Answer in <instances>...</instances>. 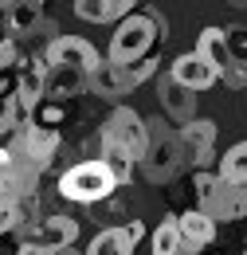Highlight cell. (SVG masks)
Returning <instances> with one entry per match:
<instances>
[{"instance_id":"6da1fadb","label":"cell","mask_w":247,"mask_h":255,"mask_svg":"<svg viewBox=\"0 0 247 255\" xmlns=\"http://www.w3.org/2000/svg\"><path fill=\"white\" fill-rule=\"evenodd\" d=\"M55 192L63 200H71V204H98V200L118 192V181L110 177V169L102 161H75V165H67L59 173Z\"/></svg>"},{"instance_id":"7a4b0ae2","label":"cell","mask_w":247,"mask_h":255,"mask_svg":"<svg viewBox=\"0 0 247 255\" xmlns=\"http://www.w3.org/2000/svg\"><path fill=\"white\" fill-rule=\"evenodd\" d=\"M145 126H149V145H145L137 165H141V173L149 181H173L181 173V165H185V145H181L177 129H169L161 118H149Z\"/></svg>"},{"instance_id":"3957f363","label":"cell","mask_w":247,"mask_h":255,"mask_svg":"<svg viewBox=\"0 0 247 255\" xmlns=\"http://www.w3.org/2000/svg\"><path fill=\"white\" fill-rule=\"evenodd\" d=\"M153 24L149 16H125L114 24V35H110V63H122V67H133L141 63L149 51H153Z\"/></svg>"},{"instance_id":"277c9868","label":"cell","mask_w":247,"mask_h":255,"mask_svg":"<svg viewBox=\"0 0 247 255\" xmlns=\"http://www.w3.org/2000/svg\"><path fill=\"white\" fill-rule=\"evenodd\" d=\"M43 59H47V71L51 67H71V71H83V75H91L102 63L94 43H87L83 35H51L47 47H43Z\"/></svg>"},{"instance_id":"5b68a950","label":"cell","mask_w":247,"mask_h":255,"mask_svg":"<svg viewBox=\"0 0 247 255\" xmlns=\"http://www.w3.org/2000/svg\"><path fill=\"white\" fill-rule=\"evenodd\" d=\"M102 137H110V141H118L122 149H129V157L141 161L145 153V145H149V126H145V118L137 114V110H129V106H118L110 118H106V126L98 129Z\"/></svg>"},{"instance_id":"8992f818","label":"cell","mask_w":247,"mask_h":255,"mask_svg":"<svg viewBox=\"0 0 247 255\" xmlns=\"http://www.w3.org/2000/svg\"><path fill=\"white\" fill-rule=\"evenodd\" d=\"M185 153L192 157L196 169H208L212 165V145H216V122L212 118H188L185 126L177 129Z\"/></svg>"},{"instance_id":"52a82bcc","label":"cell","mask_w":247,"mask_h":255,"mask_svg":"<svg viewBox=\"0 0 247 255\" xmlns=\"http://www.w3.org/2000/svg\"><path fill=\"white\" fill-rule=\"evenodd\" d=\"M133 87H137L133 71L122 67V63H110V59H102V63L87 75V91H91L94 98H122L125 91H133Z\"/></svg>"},{"instance_id":"ba28073f","label":"cell","mask_w":247,"mask_h":255,"mask_svg":"<svg viewBox=\"0 0 247 255\" xmlns=\"http://www.w3.org/2000/svg\"><path fill=\"white\" fill-rule=\"evenodd\" d=\"M177 232H181V255H200V248L216 240V220L204 208H188L177 216Z\"/></svg>"},{"instance_id":"9c48e42d","label":"cell","mask_w":247,"mask_h":255,"mask_svg":"<svg viewBox=\"0 0 247 255\" xmlns=\"http://www.w3.org/2000/svg\"><path fill=\"white\" fill-rule=\"evenodd\" d=\"M16 98L28 110L39 98H47V59L43 55H24V63L16 67Z\"/></svg>"},{"instance_id":"30bf717a","label":"cell","mask_w":247,"mask_h":255,"mask_svg":"<svg viewBox=\"0 0 247 255\" xmlns=\"http://www.w3.org/2000/svg\"><path fill=\"white\" fill-rule=\"evenodd\" d=\"M204 212H208L216 224L247 220V185H228V181H220L216 196L204 204Z\"/></svg>"},{"instance_id":"8fae6325","label":"cell","mask_w":247,"mask_h":255,"mask_svg":"<svg viewBox=\"0 0 247 255\" xmlns=\"http://www.w3.org/2000/svg\"><path fill=\"white\" fill-rule=\"evenodd\" d=\"M169 75H173L181 87H188L192 95H196V91H208V87H216V79H220V71H216L212 63H204L196 51H188V55H181V59H173Z\"/></svg>"},{"instance_id":"7c38bea8","label":"cell","mask_w":247,"mask_h":255,"mask_svg":"<svg viewBox=\"0 0 247 255\" xmlns=\"http://www.w3.org/2000/svg\"><path fill=\"white\" fill-rule=\"evenodd\" d=\"M157 98H161L165 114L177 118L181 126H185L188 118H196V95H192L188 87H181L173 75H161V83H157Z\"/></svg>"},{"instance_id":"4fadbf2b","label":"cell","mask_w":247,"mask_h":255,"mask_svg":"<svg viewBox=\"0 0 247 255\" xmlns=\"http://www.w3.org/2000/svg\"><path fill=\"white\" fill-rule=\"evenodd\" d=\"M35 240H39L43 248H51V252H63V248H71V244L79 240V220L67 216V212H43Z\"/></svg>"},{"instance_id":"5bb4252c","label":"cell","mask_w":247,"mask_h":255,"mask_svg":"<svg viewBox=\"0 0 247 255\" xmlns=\"http://www.w3.org/2000/svg\"><path fill=\"white\" fill-rule=\"evenodd\" d=\"M133 4L137 0H75V16L87 24H110V20H125Z\"/></svg>"},{"instance_id":"9a60e30c","label":"cell","mask_w":247,"mask_h":255,"mask_svg":"<svg viewBox=\"0 0 247 255\" xmlns=\"http://www.w3.org/2000/svg\"><path fill=\"white\" fill-rule=\"evenodd\" d=\"M4 16H8V35H12V39L31 35L39 24H43V8L31 4V0H12V4L4 8Z\"/></svg>"},{"instance_id":"2e32d148","label":"cell","mask_w":247,"mask_h":255,"mask_svg":"<svg viewBox=\"0 0 247 255\" xmlns=\"http://www.w3.org/2000/svg\"><path fill=\"white\" fill-rule=\"evenodd\" d=\"M87 91V75L83 71H71V67H51L47 71V98H63L71 102L75 95Z\"/></svg>"},{"instance_id":"e0dca14e","label":"cell","mask_w":247,"mask_h":255,"mask_svg":"<svg viewBox=\"0 0 247 255\" xmlns=\"http://www.w3.org/2000/svg\"><path fill=\"white\" fill-rule=\"evenodd\" d=\"M98 161H102V165L110 169V177L118 181V189L133 181V169H137V161L129 157V149H122L118 141H110V137H102V157H98Z\"/></svg>"},{"instance_id":"ac0fdd59","label":"cell","mask_w":247,"mask_h":255,"mask_svg":"<svg viewBox=\"0 0 247 255\" xmlns=\"http://www.w3.org/2000/svg\"><path fill=\"white\" fill-rule=\"evenodd\" d=\"M196 55H200L204 63H212L216 71H228V67H232V51H228V39H224L220 28H204V32H200Z\"/></svg>"},{"instance_id":"d6986e66","label":"cell","mask_w":247,"mask_h":255,"mask_svg":"<svg viewBox=\"0 0 247 255\" xmlns=\"http://www.w3.org/2000/svg\"><path fill=\"white\" fill-rule=\"evenodd\" d=\"M220 181H228V185H247V141H236L224 161H220Z\"/></svg>"},{"instance_id":"ffe728a7","label":"cell","mask_w":247,"mask_h":255,"mask_svg":"<svg viewBox=\"0 0 247 255\" xmlns=\"http://www.w3.org/2000/svg\"><path fill=\"white\" fill-rule=\"evenodd\" d=\"M63 122H67V102L63 98H39L31 106V126H43V129H55L59 133Z\"/></svg>"},{"instance_id":"44dd1931","label":"cell","mask_w":247,"mask_h":255,"mask_svg":"<svg viewBox=\"0 0 247 255\" xmlns=\"http://www.w3.org/2000/svg\"><path fill=\"white\" fill-rule=\"evenodd\" d=\"M149 252L153 255H181V232H177V216H165L149 236Z\"/></svg>"},{"instance_id":"7402d4cb","label":"cell","mask_w":247,"mask_h":255,"mask_svg":"<svg viewBox=\"0 0 247 255\" xmlns=\"http://www.w3.org/2000/svg\"><path fill=\"white\" fill-rule=\"evenodd\" d=\"M87 255H133V248L122 240V228H102L87 244Z\"/></svg>"},{"instance_id":"603a6c76","label":"cell","mask_w":247,"mask_h":255,"mask_svg":"<svg viewBox=\"0 0 247 255\" xmlns=\"http://www.w3.org/2000/svg\"><path fill=\"white\" fill-rule=\"evenodd\" d=\"M216 189H220V177L216 173H208V169H196V177H192V192H196V200H200V208L216 196Z\"/></svg>"},{"instance_id":"cb8c5ba5","label":"cell","mask_w":247,"mask_h":255,"mask_svg":"<svg viewBox=\"0 0 247 255\" xmlns=\"http://www.w3.org/2000/svg\"><path fill=\"white\" fill-rule=\"evenodd\" d=\"M228 51H232V63H247V28H228Z\"/></svg>"},{"instance_id":"d4e9b609","label":"cell","mask_w":247,"mask_h":255,"mask_svg":"<svg viewBox=\"0 0 247 255\" xmlns=\"http://www.w3.org/2000/svg\"><path fill=\"white\" fill-rule=\"evenodd\" d=\"M220 79L228 87H236V91H247V63H232L228 71H220Z\"/></svg>"},{"instance_id":"484cf974","label":"cell","mask_w":247,"mask_h":255,"mask_svg":"<svg viewBox=\"0 0 247 255\" xmlns=\"http://www.w3.org/2000/svg\"><path fill=\"white\" fill-rule=\"evenodd\" d=\"M118 228H122V240L129 244V248H137V244L145 240V224L141 220H125V224H118Z\"/></svg>"},{"instance_id":"4316f807","label":"cell","mask_w":247,"mask_h":255,"mask_svg":"<svg viewBox=\"0 0 247 255\" xmlns=\"http://www.w3.org/2000/svg\"><path fill=\"white\" fill-rule=\"evenodd\" d=\"M129 71H133V79H137V87H141V83H145L149 75H157V55H145L141 63H133Z\"/></svg>"},{"instance_id":"83f0119b","label":"cell","mask_w":247,"mask_h":255,"mask_svg":"<svg viewBox=\"0 0 247 255\" xmlns=\"http://www.w3.org/2000/svg\"><path fill=\"white\" fill-rule=\"evenodd\" d=\"M149 24H153V35H157V43L169 35V20L161 16V12H149Z\"/></svg>"},{"instance_id":"f1b7e54d","label":"cell","mask_w":247,"mask_h":255,"mask_svg":"<svg viewBox=\"0 0 247 255\" xmlns=\"http://www.w3.org/2000/svg\"><path fill=\"white\" fill-rule=\"evenodd\" d=\"M16 204V189L8 185V177H0V208H12Z\"/></svg>"},{"instance_id":"f546056e","label":"cell","mask_w":247,"mask_h":255,"mask_svg":"<svg viewBox=\"0 0 247 255\" xmlns=\"http://www.w3.org/2000/svg\"><path fill=\"white\" fill-rule=\"evenodd\" d=\"M16 255H55V252H51V248H43L39 240H31V244H20V248H16Z\"/></svg>"},{"instance_id":"4dcf8cb0","label":"cell","mask_w":247,"mask_h":255,"mask_svg":"<svg viewBox=\"0 0 247 255\" xmlns=\"http://www.w3.org/2000/svg\"><path fill=\"white\" fill-rule=\"evenodd\" d=\"M16 228V208H0V236H8Z\"/></svg>"},{"instance_id":"1f68e13d","label":"cell","mask_w":247,"mask_h":255,"mask_svg":"<svg viewBox=\"0 0 247 255\" xmlns=\"http://www.w3.org/2000/svg\"><path fill=\"white\" fill-rule=\"evenodd\" d=\"M8 173H12V153L0 145V177H8Z\"/></svg>"},{"instance_id":"d6a6232c","label":"cell","mask_w":247,"mask_h":255,"mask_svg":"<svg viewBox=\"0 0 247 255\" xmlns=\"http://www.w3.org/2000/svg\"><path fill=\"white\" fill-rule=\"evenodd\" d=\"M4 39H12V35H8V16H4V8H0V43H4Z\"/></svg>"},{"instance_id":"836d02e7","label":"cell","mask_w":247,"mask_h":255,"mask_svg":"<svg viewBox=\"0 0 247 255\" xmlns=\"http://www.w3.org/2000/svg\"><path fill=\"white\" fill-rule=\"evenodd\" d=\"M31 4H39V8H47V4H51V0H31Z\"/></svg>"},{"instance_id":"e575fe53","label":"cell","mask_w":247,"mask_h":255,"mask_svg":"<svg viewBox=\"0 0 247 255\" xmlns=\"http://www.w3.org/2000/svg\"><path fill=\"white\" fill-rule=\"evenodd\" d=\"M55 255H71V248H63V252H55Z\"/></svg>"},{"instance_id":"d590c367","label":"cell","mask_w":247,"mask_h":255,"mask_svg":"<svg viewBox=\"0 0 247 255\" xmlns=\"http://www.w3.org/2000/svg\"><path fill=\"white\" fill-rule=\"evenodd\" d=\"M0 4H4V8H8V4H12V0H0Z\"/></svg>"},{"instance_id":"8d00e7d4","label":"cell","mask_w":247,"mask_h":255,"mask_svg":"<svg viewBox=\"0 0 247 255\" xmlns=\"http://www.w3.org/2000/svg\"><path fill=\"white\" fill-rule=\"evenodd\" d=\"M244 255H247V240H244Z\"/></svg>"},{"instance_id":"74e56055","label":"cell","mask_w":247,"mask_h":255,"mask_svg":"<svg viewBox=\"0 0 247 255\" xmlns=\"http://www.w3.org/2000/svg\"><path fill=\"white\" fill-rule=\"evenodd\" d=\"M236 4H240V0H236Z\"/></svg>"}]
</instances>
